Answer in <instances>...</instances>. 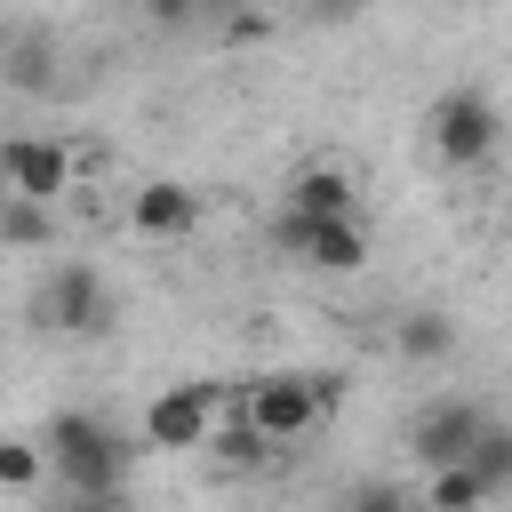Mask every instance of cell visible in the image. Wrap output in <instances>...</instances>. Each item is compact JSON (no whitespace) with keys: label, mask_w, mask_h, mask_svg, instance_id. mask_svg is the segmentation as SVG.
Instances as JSON below:
<instances>
[{"label":"cell","mask_w":512,"mask_h":512,"mask_svg":"<svg viewBox=\"0 0 512 512\" xmlns=\"http://www.w3.org/2000/svg\"><path fill=\"white\" fill-rule=\"evenodd\" d=\"M480 432H488V416H480L472 400H432V408L408 424V448H416L424 472H448V464H472Z\"/></svg>","instance_id":"8992f818"},{"label":"cell","mask_w":512,"mask_h":512,"mask_svg":"<svg viewBox=\"0 0 512 512\" xmlns=\"http://www.w3.org/2000/svg\"><path fill=\"white\" fill-rule=\"evenodd\" d=\"M40 320L64 328V336H96V328L112 320V288H104L88 264H56L48 288H40Z\"/></svg>","instance_id":"ba28073f"},{"label":"cell","mask_w":512,"mask_h":512,"mask_svg":"<svg viewBox=\"0 0 512 512\" xmlns=\"http://www.w3.org/2000/svg\"><path fill=\"white\" fill-rule=\"evenodd\" d=\"M488 496H496V488H488L472 464H448V472H432V480H424V512H480Z\"/></svg>","instance_id":"7c38bea8"},{"label":"cell","mask_w":512,"mask_h":512,"mask_svg":"<svg viewBox=\"0 0 512 512\" xmlns=\"http://www.w3.org/2000/svg\"><path fill=\"white\" fill-rule=\"evenodd\" d=\"M232 408H240V424H248V432H264L272 448H288V440H304V432L336 408V384H328V376L272 368V376H248V384L232 392Z\"/></svg>","instance_id":"7a4b0ae2"},{"label":"cell","mask_w":512,"mask_h":512,"mask_svg":"<svg viewBox=\"0 0 512 512\" xmlns=\"http://www.w3.org/2000/svg\"><path fill=\"white\" fill-rule=\"evenodd\" d=\"M472 472H480L496 496L512 488V424H488V432H480V448H472Z\"/></svg>","instance_id":"5bb4252c"},{"label":"cell","mask_w":512,"mask_h":512,"mask_svg":"<svg viewBox=\"0 0 512 512\" xmlns=\"http://www.w3.org/2000/svg\"><path fill=\"white\" fill-rule=\"evenodd\" d=\"M392 344H400L408 360L432 368V360L456 352V320H448V312H400V320H392Z\"/></svg>","instance_id":"8fae6325"},{"label":"cell","mask_w":512,"mask_h":512,"mask_svg":"<svg viewBox=\"0 0 512 512\" xmlns=\"http://www.w3.org/2000/svg\"><path fill=\"white\" fill-rule=\"evenodd\" d=\"M40 472H56L40 440H0V488H8V496H32Z\"/></svg>","instance_id":"4fadbf2b"},{"label":"cell","mask_w":512,"mask_h":512,"mask_svg":"<svg viewBox=\"0 0 512 512\" xmlns=\"http://www.w3.org/2000/svg\"><path fill=\"white\" fill-rule=\"evenodd\" d=\"M128 224H136V240H184V232L200 224V192L176 184V176H152V184H136Z\"/></svg>","instance_id":"30bf717a"},{"label":"cell","mask_w":512,"mask_h":512,"mask_svg":"<svg viewBox=\"0 0 512 512\" xmlns=\"http://www.w3.org/2000/svg\"><path fill=\"white\" fill-rule=\"evenodd\" d=\"M208 448H216V456H224V464H240V472H248V464H264V456H272V440H264V432H248V424H224V432H216V440H208Z\"/></svg>","instance_id":"9a60e30c"},{"label":"cell","mask_w":512,"mask_h":512,"mask_svg":"<svg viewBox=\"0 0 512 512\" xmlns=\"http://www.w3.org/2000/svg\"><path fill=\"white\" fill-rule=\"evenodd\" d=\"M272 240H280L288 256H304L312 272H360V264H368V224H360V216H344V224H304V216L280 208Z\"/></svg>","instance_id":"52a82bcc"},{"label":"cell","mask_w":512,"mask_h":512,"mask_svg":"<svg viewBox=\"0 0 512 512\" xmlns=\"http://www.w3.org/2000/svg\"><path fill=\"white\" fill-rule=\"evenodd\" d=\"M288 216H304V224H344V216H360V184H352L336 160H312V168L288 176Z\"/></svg>","instance_id":"9c48e42d"},{"label":"cell","mask_w":512,"mask_h":512,"mask_svg":"<svg viewBox=\"0 0 512 512\" xmlns=\"http://www.w3.org/2000/svg\"><path fill=\"white\" fill-rule=\"evenodd\" d=\"M48 464H56V488L64 496H120L128 488V432H112L104 416H88V408H56L48 416Z\"/></svg>","instance_id":"6da1fadb"},{"label":"cell","mask_w":512,"mask_h":512,"mask_svg":"<svg viewBox=\"0 0 512 512\" xmlns=\"http://www.w3.org/2000/svg\"><path fill=\"white\" fill-rule=\"evenodd\" d=\"M224 384H160L144 400V448H208Z\"/></svg>","instance_id":"5b68a950"},{"label":"cell","mask_w":512,"mask_h":512,"mask_svg":"<svg viewBox=\"0 0 512 512\" xmlns=\"http://www.w3.org/2000/svg\"><path fill=\"white\" fill-rule=\"evenodd\" d=\"M0 176H8V200H32V208H56L80 176L72 144L64 136H8L0 144Z\"/></svg>","instance_id":"277c9868"},{"label":"cell","mask_w":512,"mask_h":512,"mask_svg":"<svg viewBox=\"0 0 512 512\" xmlns=\"http://www.w3.org/2000/svg\"><path fill=\"white\" fill-rule=\"evenodd\" d=\"M56 512H136V504H128V488H120V496H64Z\"/></svg>","instance_id":"ac0fdd59"},{"label":"cell","mask_w":512,"mask_h":512,"mask_svg":"<svg viewBox=\"0 0 512 512\" xmlns=\"http://www.w3.org/2000/svg\"><path fill=\"white\" fill-rule=\"evenodd\" d=\"M0 232H8L16 248H40V240H48V216H40L32 200H8V208H0Z\"/></svg>","instance_id":"2e32d148"},{"label":"cell","mask_w":512,"mask_h":512,"mask_svg":"<svg viewBox=\"0 0 512 512\" xmlns=\"http://www.w3.org/2000/svg\"><path fill=\"white\" fill-rule=\"evenodd\" d=\"M424 144H432L440 168H480V160L504 144V112H496V96H480V88H448V96L424 112Z\"/></svg>","instance_id":"3957f363"},{"label":"cell","mask_w":512,"mask_h":512,"mask_svg":"<svg viewBox=\"0 0 512 512\" xmlns=\"http://www.w3.org/2000/svg\"><path fill=\"white\" fill-rule=\"evenodd\" d=\"M344 512H416V504H408V488H392V480H360V488L344 496Z\"/></svg>","instance_id":"e0dca14e"},{"label":"cell","mask_w":512,"mask_h":512,"mask_svg":"<svg viewBox=\"0 0 512 512\" xmlns=\"http://www.w3.org/2000/svg\"><path fill=\"white\" fill-rule=\"evenodd\" d=\"M264 32H272V16H248V8L224 16V40H264Z\"/></svg>","instance_id":"d6986e66"}]
</instances>
